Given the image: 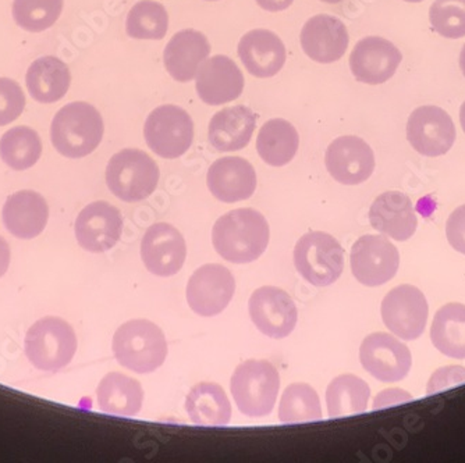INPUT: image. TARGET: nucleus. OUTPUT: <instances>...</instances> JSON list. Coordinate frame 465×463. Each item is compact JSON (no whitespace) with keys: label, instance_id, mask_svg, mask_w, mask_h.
I'll return each mask as SVG.
<instances>
[{"label":"nucleus","instance_id":"1","mask_svg":"<svg viewBox=\"0 0 465 463\" xmlns=\"http://www.w3.org/2000/svg\"><path fill=\"white\" fill-rule=\"evenodd\" d=\"M269 224L258 211L236 209L218 219L213 230L216 252L232 263L257 261L269 245Z\"/></svg>","mask_w":465,"mask_h":463},{"label":"nucleus","instance_id":"2","mask_svg":"<svg viewBox=\"0 0 465 463\" xmlns=\"http://www.w3.org/2000/svg\"><path fill=\"white\" fill-rule=\"evenodd\" d=\"M101 113L87 102H73L57 112L51 125L54 149L69 159L85 158L104 138Z\"/></svg>","mask_w":465,"mask_h":463},{"label":"nucleus","instance_id":"3","mask_svg":"<svg viewBox=\"0 0 465 463\" xmlns=\"http://www.w3.org/2000/svg\"><path fill=\"white\" fill-rule=\"evenodd\" d=\"M112 347L117 362L138 374L153 373L167 358L163 331L145 319L122 324L114 333Z\"/></svg>","mask_w":465,"mask_h":463},{"label":"nucleus","instance_id":"4","mask_svg":"<svg viewBox=\"0 0 465 463\" xmlns=\"http://www.w3.org/2000/svg\"><path fill=\"white\" fill-rule=\"evenodd\" d=\"M230 389L242 415L265 418L278 401L281 389L278 369L269 360H245L232 373Z\"/></svg>","mask_w":465,"mask_h":463},{"label":"nucleus","instance_id":"5","mask_svg":"<svg viewBox=\"0 0 465 463\" xmlns=\"http://www.w3.org/2000/svg\"><path fill=\"white\" fill-rule=\"evenodd\" d=\"M25 355L39 370L59 371L77 352L74 329L60 318L39 319L25 334Z\"/></svg>","mask_w":465,"mask_h":463},{"label":"nucleus","instance_id":"6","mask_svg":"<svg viewBox=\"0 0 465 463\" xmlns=\"http://www.w3.org/2000/svg\"><path fill=\"white\" fill-rule=\"evenodd\" d=\"M158 164L140 149H123L112 156L106 167V184L119 200L140 202L158 187Z\"/></svg>","mask_w":465,"mask_h":463},{"label":"nucleus","instance_id":"7","mask_svg":"<svg viewBox=\"0 0 465 463\" xmlns=\"http://www.w3.org/2000/svg\"><path fill=\"white\" fill-rule=\"evenodd\" d=\"M295 269L315 287H328L343 273L344 251L333 235L312 232L302 235L294 248Z\"/></svg>","mask_w":465,"mask_h":463},{"label":"nucleus","instance_id":"8","mask_svg":"<svg viewBox=\"0 0 465 463\" xmlns=\"http://www.w3.org/2000/svg\"><path fill=\"white\" fill-rule=\"evenodd\" d=\"M146 145L163 159H177L192 148L194 123L182 107L163 104L156 107L143 125Z\"/></svg>","mask_w":465,"mask_h":463},{"label":"nucleus","instance_id":"9","mask_svg":"<svg viewBox=\"0 0 465 463\" xmlns=\"http://www.w3.org/2000/svg\"><path fill=\"white\" fill-rule=\"evenodd\" d=\"M236 291V280L222 264H203L188 280V306L203 318H213L223 312Z\"/></svg>","mask_w":465,"mask_h":463},{"label":"nucleus","instance_id":"10","mask_svg":"<svg viewBox=\"0 0 465 463\" xmlns=\"http://www.w3.org/2000/svg\"><path fill=\"white\" fill-rule=\"evenodd\" d=\"M381 313L394 336L412 341L422 336L427 326V298L414 285H399L386 295Z\"/></svg>","mask_w":465,"mask_h":463},{"label":"nucleus","instance_id":"11","mask_svg":"<svg viewBox=\"0 0 465 463\" xmlns=\"http://www.w3.org/2000/svg\"><path fill=\"white\" fill-rule=\"evenodd\" d=\"M456 135L453 119L441 107H417L407 122L410 145L428 158L448 153L456 143Z\"/></svg>","mask_w":465,"mask_h":463},{"label":"nucleus","instance_id":"12","mask_svg":"<svg viewBox=\"0 0 465 463\" xmlns=\"http://www.w3.org/2000/svg\"><path fill=\"white\" fill-rule=\"evenodd\" d=\"M251 320L263 336L274 340L289 337L299 320L294 300L278 287H261L251 295L248 302Z\"/></svg>","mask_w":465,"mask_h":463},{"label":"nucleus","instance_id":"13","mask_svg":"<svg viewBox=\"0 0 465 463\" xmlns=\"http://www.w3.org/2000/svg\"><path fill=\"white\" fill-rule=\"evenodd\" d=\"M397 248L383 235H364L352 245L351 271L367 287L386 284L399 271Z\"/></svg>","mask_w":465,"mask_h":463},{"label":"nucleus","instance_id":"14","mask_svg":"<svg viewBox=\"0 0 465 463\" xmlns=\"http://www.w3.org/2000/svg\"><path fill=\"white\" fill-rule=\"evenodd\" d=\"M360 360L365 370L382 383L403 380L412 365L407 345L388 333L370 334L360 348Z\"/></svg>","mask_w":465,"mask_h":463},{"label":"nucleus","instance_id":"15","mask_svg":"<svg viewBox=\"0 0 465 463\" xmlns=\"http://www.w3.org/2000/svg\"><path fill=\"white\" fill-rule=\"evenodd\" d=\"M187 258L182 232L167 223H156L146 230L141 241V259L150 273L171 277L179 273Z\"/></svg>","mask_w":465,"mask_h":463},{"label":"nucleus","instance_id":"16","mask_svg":"<svg viewBox=\"0 0 465 463\" xmlns=\"http://www.w3.org/2000/svg\"><path fill=\"white\" fill-rule=\"evenodd\" d=\"M74 232L83 250L93 253L106 252L122 237V214L119 209L104 201L90 203L78 214Z\"/></svg>","mask_w":465,"mask_h":463},{"label":"nucleus","instance_id":"17","mask_svg":"<svg viewBox=\"0 0 465 463\" xmlns=\"http://www.w3.org/2000/svg\"><path fill=\"white\" fill-rule=\"evenodd\" d=\"M326 169L337 182L358 185L367 182L375 170L372 148L354 135L337 138L325 154Z\"/></svg>","mask_w":465,"mask_h":463},{"label":"nucleus","instance_id":"18","mask_svg":"<svg viewBox=\"0 0 465 463\" xmlns=\"http://www.w3.org/2000/svg\"><path fill=\"white\" fill-rule=\"evenodd\" d=\"M403 60L401 52L388 39L367 36L357 42L350 54V69L360 83L379 85L396 74Z\"/></svg>","mask_w":465,"mask_h":463},{"label":"nucleus","instance_id":"19","mask_svg":"<svg viewBox=\"0 0 465 463\" xmlns=\"http://www.w3.org/2000/svg\"><path fill=\"white\" fill-rule=\"evenodd\" d=\"M195 81L201 101L211 106L236 101L244 91V77L239 65L222 54L205 60L200 65Z\"/></svg>","mask_w":465,"mask_h":463},{"label":"nucleus","instance_id":"20","mask_svg":"<svg viewBox=\"0 0 465 463\" xmlns=\"http://www.w3.org/2000/svg\"><path fill=\"white\" fill-rule=\"evenodd\" d=\"M206 184L216 200L240 202L251 198L257 190V172L245 159L227 156L211 164Z\"/></svg>","mask_w":465,"mask_h":463},{"label":"nucleus","instance_id":"21","mask_svg":"<svg viewBox=\"0 0 465 463\" xmlns=\"http://www.w3.org/2000/svg\"><path fill=\"white\" fill-rule=\"evenodd\" d=\"M349 42L346 25L334 15H315L302 27V51L308 57L322 64L341 60L346 54Z\"/></svg>","mask_w":465,"mask_h":463},{"label":"nucleus","instance_id":"22","mask_svg":"<svg viewBox=\"0 0 465 463\" xmlns=\"http://www.w3.org/2000/svg\"><path fill=\"white\" fill-rule=\"evenodd\" d=\"M371 226L396 241H407L415 234L418 220L411 200L403 192L389 191L379 195L370 209Z\"/></svg>","mask_w":465,"mask_h":463},{"label":"nucleus","instance_id":"23","mask_svg":"<svg viewBox=\"0 0 465 463\" xmlns=\"http://www.w3.org/2000/svg\"><path fill=\"white\" fill-rule=\"evenodd\" d=\"M2 217L10 234L20 240H33L48 224L49 206L41 193L30 190L18 191L7 198Z\"/></svg>","mask_w":465,"mask_h":463},{"label":"nucleus","instance_id":"24","mask_svg":"<svg viewBox=\"0 0 465 463\" xmlns=\"http://www.w3.org/2000/svg\"><path fill=\"white\" fill-rule=\"evenodd\" d=\"M239 56L250 74L269 78L278 74L286 63L282 39L269 30H252L239 44Z\"/></svg>","mask_w":465,"mask_h":463},{"label":"nucleus","instance_id":"25","mask_svg":"<svg viewBox=\"0 0 465 463\" xmlns=\"http://www.w3.org/2000/svg\"><path fill=\"white\" fill-rule=\"evenodd\" d=\"M209 54L211 46L203 33L197 30L179 31L164 48V67L174 80L188 83L197 75L200 65Z\"/></svg>","mask_w":465,"mask_h":463},{"label":"nucleus","instance_id":"26","mask_svg":"<svg viewBox=\"0 0 465 463\" xmlns=\"http://www.w3.org/2000/svg\"><path fill=\"white\" fill-rule=\"evenodd\" d=\"M255 125L257 116L247 106L226 107L211 120L209 143L219 152L240 151L250 143Z\"/></svg>","mask_w":465,"mask_h":463},{"label":"nucleus","instance_id":"27","mask_svg":"<svg viewBox=\"0 0 465 463\" xmlns=\"http://www.w3.org/2000/svg\"><path fill=\"white\" fill-rule=\"evenodd\" d=\"M96 399L102 412L130 418L140 413L143 408V389L140 381L114 371L102 379L96 389Z\"/></svg>","mask_w":465,"mask_h":463},{"label":"nucleus","instance_id":"28","mask_svg":"<svg viewBox=\"0 0 465 463\" xmlns=\"http://www.w3.org/2000/svg\"><path fill=\"white\" fill-rule=\"evenodd\" d=\"M25 83L36 102L54 103L69 91L72 74L66 63L54 56H44L30 65Z\"/></svg>","mask_w":465,"mask_h":463},{"label":"nucleus","instance_id":"29","mask_svg":"<svg viewBox=\"0 0 465 463\" xmlns=\"http://www.w3.org/2000/svg\"><path fill=\"white\" fill-rule=\"evenodd\" d=\"M185 410L198 426L219 428L232 420V405L226 392L215 383H198L185 399Z\"/></svg>","mask_w":465,"mask_h":463},{"label":"nucleus","instance_id":"30","mask_svg":"<svg viewBox=\"0 0 465 463\" xmlns=\"http://www.w3.org/2000/svg\"><path fill=\"white\" fill-rule=\"evenodd\" d=\"M300 137L292 123L284 119H272L260 130L257 151L269 166L289 164L299 151Z\"/></svg>","mask_w":465,"mask_h":463},{"label":"nucleus","instance_id":"31","mask_svg":"<svg viewBox=\"0 0 465 463\" xmlns=\"http://www.w3.org/2000/svg\"><path fill=\"white\" fill-rule=\"evenodd\" d=\"M433 347L449 358L465 360V305L441 306L430 327Z\"/></svg>","mask_w":465,"mask_h":463},{"label":"nucleus","instance_id":"32","mask_svg":"<svg viewBox=\"0 0 465 463\" xmlns=\"http://www.w3.org/2000/svg\"><path fill=\"white\" fill-rule=\"evenodd\" d=\"M371 389L354 374H341L331 380L326 389V405L331 418L360 415L365 412L370 401Z\"/></svg>","mask_w":465,"mask_h":463},{"label":"nucleus","instance_id":"33","mask_svg":"<svg viewBox=\"0 0 465 463\" xmlns=\"http://www.w3.org/2000/svg\"><path fill=\"white\" fill-rule=\"evenodd\" d=\"M42 143L38 133L30 127H15L0 140V158L10 169H31L41 158Z\"/></svg>","mask_w":465,"mask_h":463},{"label":"nucleus","instance_id":"34","mask_svg":"<svg viewBox=\"0 0 465 463\" xmlns=\"http://www.w3.org/2000/svg\"><path fill=\"white\" fill-rule=\"evenodd\" d=\"M322 408L315 389L305 383H294L284 389L279 405V420L282 423H304L321 420Z\"/></svg>","mask_w":465,"mask_h":463},{"label":"nucleus","instance_id":"35","mask_svg":"<svg viewBox=\"0 0 465 463\" xmlns=\"http://www.w3.org/2000/svg\"><path fill=\"white\" fill-rule=\"evenodd\" d=\"M169 28V15L163 5L141 0L133 6L125 21L127 35L135 39H163Z\"/></svg>","mask_w":465,"mask_h":463},{"label":"nucleus","instance_id":"36","mask_svg":"<svg viewBox=\"0 0 465 463\" xmlns=\"http://www.w3.org/2000/svg\"><path fill=\"white\" fill-rule=\"evenodd\" d=\"M63 0H15L13 18L18 27L30 33L48 30L59 20Z\"/></svg>","mask_w":465,"mask_h":463},{"label":"nucleus","instance_id":"37","mask_svg":"<svg viewBox=\"0 0 465 463\" xmlns=\"http://www.w3.org/2000/svg\"><path fill=\"white\" fill-rule=\"evenodd\" d=\"M433 30L449 39L465 36V0H435L430 9Z\"/></svg>","mask_w":465,"mask_h":463},{"label":"nucleus","instance_id":"38","mask_svg":"<svg viewBox=\"0 0 465 463\" xmlns=\"http://www.w3.org/2000/svg\"><path fill=\"white\" fill-rule=\"evenodd\" d=\"M25 107V95L15 81L0 78V127L17 120Z\"/></svg>","mask_w":465,"mask_h":463},{"label":"nucleus","instance_id":"39","mask_svg":"<svg viewBox=\"0 0 465 463\" xmlns=\"http://www.w3.org/2000/svg\"><path fill=\"white\" fill-rule=\"evenodd\" d=\"M446 235L451 247L465 255V205L457 208L449 217Z\"/></svg>","mask_w":465,"mask_h":463},{"label":"nucleus","instance_id":"40","mask_svg":"<svg viewBox=\"0 0 465 463\" xmlns=\"http://www.w3.org/2000/svg\"><path fill=\"white\" fill-rule=\"evenodd\" d=\"M462 383H465V369L461 366H449L433 374L428 384V394H435L440 389Z\"/></svg>","mask_w":465,"mask_h":463},{"label":"nucleus","instance_id":"41","mask_svg":"<svg viewBox=\"0 0 465 463\" xmlns=\"http://www.w3.org/2000/svg\"><path fill=\"white\" fill-rule=\"evenodd\" d=\"M409 399H411V395L406 394L403 389H385L376 397L373 409H381V408L391 407L394 404H403Z\"/></svg>","mask_w":465,"mask_h":463},{"label":"nucleus","instance_id":"42","mask_svg":"<svg viewBox=\"0 0 465 463\" xmlns=\"http://www.w3.org/2000/svg\"><path fill=\"white\" fill-rule=\"evenodd\" d=\"M10 247L7 244V241L0 235V277H4L6 274L7 269L10 266Z\"/></svg>","mask_w":465,"mask_h":463},{"label":"nucleus","instance_id":"43","mask_svg":"<svg viewBox=\"0 0 465 463\" xmlns=\"http://www.w3.org/2000/svg\"><path fill=\"white\" fill-rule=\"evenodd\" d=\"M294 0H257L260 7H262L266 12H282L286 10L287 7L292 6Z\"/></svg>","mask_w":465,"mask_h":463},{"label":"nucleus","instance_id":"44","mask_svg":"<svg viewBox=\"0 0 465 463\" xmlns=\"http://www.w3.org/2000/svg\"><path fill=\"white\" fill-rule=\"evenodd\" d=\"M460 69H461L462 75L465 77V45L462 46L461 54H460Z\"/></svg>","mask_w":465,"mask_h":463},{"label":"nucleus","instance_id":"45","mask_svg":"<svg viewBox=\"0 0 465 463\" xmlns=\"http://www.w3.org/2000/svg\"><path fill=\"white\" fill-rule=\"evenodd\" d=\"M460 123H461L462 131L465 133V101L461 104V109H460Z\"/></svg>","mask_w":465,"mask_h":463},{"label":"nucleus","instance_id":"46","mask_svg":"<svg viewBox=\"0 0 465 463\" xmlns=\"http://www.w3.org/2000/svg\"><path fill=\"white\" fill-rule=\"evenodd\" d=\"M322 2H325V4L329 5H337L341 4V2H343V0H322Z\"/></svg>","mask_w":465,"mask_h":463},{"label":"nucleus","instance_id":"47","mask_svg":"<svg viewBox=\"0 0 465 463\" xmlns=\"http://www.w3.org/2000/svg\"><path fill=\"white\" fill-rule=\"evenodd\" d=\"M404 2H409V4H420L422 0H404Z\"/></svg>","mask_w":465,"mask_h":463},{"label":"nucleus","instance_id":"48","mask_svg":"<svg viewBox=\"0 0 465 463\" xmlns=\"http://www.w3.org/2000/svg\"><path fill=\"white\" fill-rule=\"evenodd\" d=\"M209 2H213V0H209Z\"/></svg>","mask_w":465,"mask_h":463}]
</instances>
